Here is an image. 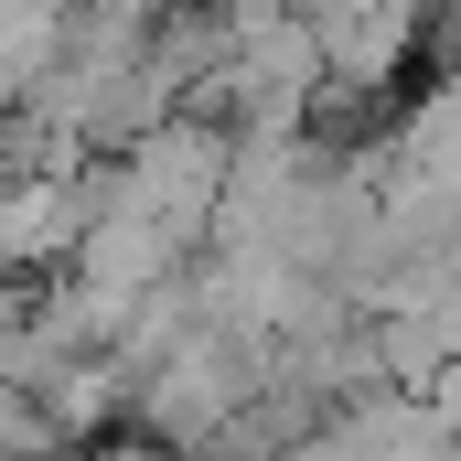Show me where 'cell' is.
Listing matches in <instances>:
<instances>
[{"instance_id":"cell-2","label":"cell","mask_w":461,"mask_h":461,"mask_svg":"<svg viewBox=\"0 0 461 461\" xmlns=\"http://www.w3.org/2000/svg\"><path fill=\"white\" fill-rule=\"evenodd\" d=\"M429 11H440V0H375L365 22H333V32H322V43H333V108H344V97H375V86L419 54Z\"/></svg>"},{"instance_id":"cell-3","label":"cell","mask_w":461,"mask_h":461,"mask_svg":"<svg viewBox=\"0 0 461 461\" xmlns=\"http://www.w3.org/2000/svg\"><path fill=\"white\" fill-rule=\"evenodd\" d=\"M0 65H11V97L32 108L76 65V0H0Z\"/></svg>"},{"instance_id":"cell-7","label":"cell","mask_w":461,"mask_h":461,"mask_svg":"<svg viewBox=\"0 0 461 461\" xmlns=\"http://www.w3.org/2000/svg\"><path fill=\"white\" fill-rule=\"evenodd\" d=\"M97 461H172V451H161L150 429H129V440H97Z\"/></svg>"},{"instance_id":"cell-8","label":"cell","mask_w":461,"mask_h":461,"mask_svg":"<svg viewBox=\"0 0 461 461\" xmlns=\"http://www.w3.org/2000/svg\"><path fill=\"white\" fill-rule=\"evenodd\" d=\"M301 11H312V22H322V32H333V22H365V11H375V0H301Z\"/></svg>"},{"instance_id":"cell-6","label":"cell","mask_w":461,"mask_h":461,"mask_svg":"<svg viewBox=\"0 0 461 461\" xmlns=\"http://www.w3.org/2000/svg\"><path fill=\"white\" fill-rule=\"evenodd\" d=\"M54 451H76L54 429V408L43 397H0V461H54Z\"/></svg>"},{"instance_id":"cell-5","label":"cell","mask_w":461,"mask_h":461,"mask_svg":"<svg viewBox=\"0 0 461 461\" xmlns=\"http://www.w3.org/2000/svg\"><path fill=\"white\" fill-rule=\"evenodd\" d=\"M375 344H386V386H397V397H429V386L461 365L451 333H440V312H386V322H375Z\"/></svg>"},{"instance_id":"cell-10","label":"cell","mask_w":461,"mask_h":461,"mask_svg":"<svg viewBox=\"0 0 461 461\" xmlns=\"http://www.w3.org/2000/svg\"><path fill=\"white\" fill-rule=\"evenodd\" d=\"M204 11H226V0H204Z\"/></svg>"},{"instance_id":"cell-9","label":"cell","mask_w":461,"mask_h":461,"mask_svg":"<svg viewBox=\"0 0 461 461\" xmlns=\"http://www.w3.org/2000/svg\"><path fill=\"white\" fill-rule=\"evenodd\" d=\"M440 333H451V354H461V290H451V301H440Z\"/></svg>"},{"instance_id":"cell-4","label":"cell","mask_w":461,"mask_h":461,"mask_svg":"<svg viewBox=\"0 0 461 461\" xmlns=\"http://www.w3.org/2000/svg\"><path fill=\"white\" fill-rule=\"evenodd\" d=\"M43 408H54V429H65L76 451H97V429L140 408V375H129L118 354H76V365H54V386H43Z\"/></svg>"},{"instance_id":"cell-1","label":"cell","mask_w":461,"mask_h":461,"mask_svg":"<svg viewBox=\"0 0 461 461\" xmlns=\"http://www.w3.org/2000/svg\"><path fill=\"white\" fill-rule=\"evenodd\" d=\"M226 183H236V129L204 118V108H183L172 129H150V140L118 161V204L150 215V226H172L194 258H204L215 226H226Z\"/></svg>"}]
</instances>
